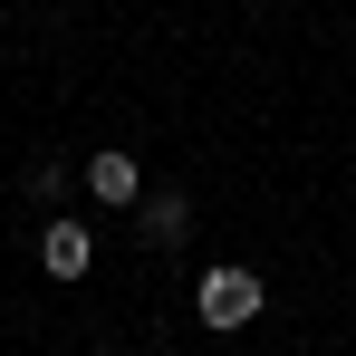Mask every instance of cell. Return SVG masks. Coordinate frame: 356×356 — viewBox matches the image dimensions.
Wrapping results in <instances>:
<instances>
[{
  "instance_id": "obj_6",
  "label": "cell",
  "mask_w": 356,
  "mask_h": 356,
  "mask_svg": "<svg viewBox=\"0 0 356 356\" xmlns=\"http://www.w3.org/2000/svg\"><path fill=\"white\" fill-rule=\"evenodd\" d=\"M87 356H116V347H87Z\"/></svg>"
},
{
  "instance_id": "obj_5",
  "label": "cell",
  "mask_w": 356,
  "mask_h": 356,
  "mask_svg": "<svg viewBox=\"0 0 356 356\" xmlns=\"http://www.w3.org/2000/svg\"><path fill=\"white\" fill-rule=\"evenodd\" d=\"M67 183H77V174H67L58 154H49V164H29V202H49V212H58V202H67Z\"/></svg>"
},
{
  "instance_id": "obj_3",
  "label": "cell",
  "mask_w": 356,
  "mask_h": 356,
  "mask_svg": "<svg viewBox=\"0 0 356 356\" xmlns=\"http://www.w3.org/2000/svg\"><path fill=\"white\" fill-rule=\"evenodd\" d=\"M135 241H145V250H183V241H193V202L145 183V202H135Z\"/></svg>"
},
{
  "instance_id": "obj_4",
  "label": "cell",
  "mask_w": 356,
  "mask_h": 356,
  "mask_svg": "<svg viewBox=\"0 0 356 356\" xmlns=\"http://www.w3.org/2000/svg\"><path fill=\"white\" fill-rule=\"evenodd\" d=\"M77 183H87L106 212H135V202H145V164H135V154H87V164H77Z\"/></svg>"
},
{
  "instance_id": "obj_1",
  "label": "cell",
  "mask_w": 356,
  "mask_h": 356,
  "mask_svg": "<svg viewBox=\"0 0 356 356\" xmlns=\"http://www.w3.org/2000/svg\"><path fill=\"white\" fill-rule=\"evenodd\" d=\"M260 308H270V289H260V270H250V260H212V270H202V289H193V318H202L212 337L250 327Z\"/></svg>"
},
{
  "instance_id": "obj_2",
  "label": "cell",
  "mask_w": 356,
  "mask_h": 356,
  "mask_svg": "<svg viewBox=\"0 0 356 356\" xmlns=\"http://www.w3.org/2000/svg\"><path fill=\"white\" fill-rule=\"evenodd\" d=\"M39 270H49V280H87V270H97V232L67 222V212H49V222H39Z\"/></svg>"
}]
</instances>
